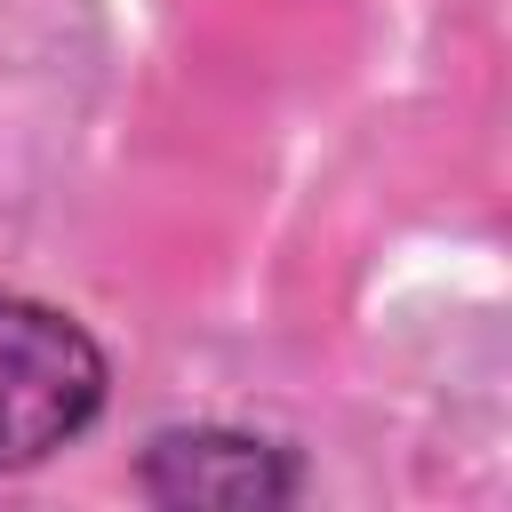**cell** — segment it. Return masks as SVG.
Here are the masks:
<instances>
[{
  "instance_id": "6da1fadb",
  "label": "cell",
  "mask_w": 512,
  "mask_h": 512,
  "mask_svg": "<svg viewBox=\"0 0 512 512\" xmlns=\"http://www.w3.org/2000/svg\"><path fill=\"white\" fill-rule=\"evenodd\" d=\"M104 344L32 296L0 288V480L48 464L104 416Z\"/></svg>"
},
{
  "instance_id": "7a4b0ae2",
  "label": "cell",
  "mask_w": 512,
  "mask_h": 512,
  "mask_svg": "<svg viewBox=\"0 0 512 512\" xmlns=\"http://www.w3.org/2000/svg\"><path fill=\"white\" fill-rule=\"evenodd\" d=\"M136 496L168 512H272L304 496V464L296 448L232 432V424H176L144 440Z\"/></svg>"
}]
</instances>
